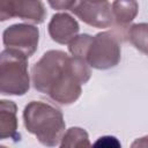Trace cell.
I'll use <instances>...</instances> for the list:
<instances>
[{"label":"cell","instance_id":"cell-1","mask_svg":"<svg viewBox=\"0 0 148 148\" xmlns=\"http://www.w3.org/2000/svg\"><path fill=\"white\" fill-rule=\"evenodd\" d=\"M90 76V66L84 58L68 56L61 50L46 51L31 68L34 88L61 105L76 102L82 92L81 86Z\"/></svg>","mask_w":148,"mask_h":148},{"label":"cell","instance_id":"cell-2","mask_svg":"<svg viewBox=\"0 0 148 148\" xmlns=\"http://www.w3.org/2000/svg\"><path fill=\"white\" fill-rule=\"evenodd\" d=\"M23 124L25 130L47 147L58 146L66 130L62 112L53 105L31 101L23 110Z\"/></svg>","mask_w":148,"mask_h":148},{"label":"cell","instance_id":"cell-3","mask_svg":"<svg viewBox=\"0 0 148 148\" xmlns=\"http://www.w3.org/2000/svg\"><path fill=\"white\" fill-rule=\"evenodd\" d=\"M30 88L28 57L14 49H5L0 54V92L22 96Z\"/></svg>","mask_w":148,"mask_h":148},{"label":"cell","instance_id":"cell-4","mask_svg":"<svg viewBox=\"0 0 148 148\" xmlns=\"http://www.w3.org/2000/svg\"><path fill=\"white\" fill-rule=\"evenodd\" d=\"M121 58L120 38L114 31H102L92 36L87 52V61L95 69H110L116 67Z\"/></svg>","mask_w":148,"mask_h":148},{"label":"cell","instance_id":"cell-5","mask_svg":"<svg viewBox=\"0 0 148 148\" xmlns=\"http://www.w3.org/2000/svg\"><path fill=\"white\" fill-rule=\"evenodd\" d=\"M2 42L7 49H14L31 57L38 47L39 30L36 25L29 23H16L5 29Z\"/></svg>","mask_w":148,"mask_h":148},{"label":"cell","instance_id":"cell-6","mask_svg":"<svg viewBox=\"0 0 148 148\" xmlns=\"http://www.w3.org/2000/svg\"><path fill=\"white\" fill-rule=\"evenodd\" d=\"M13 17L40 24L46 17V9L40 0H0V20Z\"/></svg>","mask_w":148,"mask_h":148},{"label":"cell","instance_id":"cell-7","mask_svg":"<svg viewBox=\"0 0 148 148\" xmlns=\"http://www.w3.org/2000/svg\"><path fill=\"white\" fill-rule=\"evenodd\" d=\"M71 10L82 22L94 28H109L114 22L111 5L108 0L103 2L79 0Z\"/></svg>","mask_w":148,"mask_h":148},{"label":"cell","instance_id":"cell-8","mask_svg":"<svg viewBox=\"0 0 148 148\" xmlns=\"http://www.w3.org/2000/svg\"><path fill=\"white\" fill-rule=\"evenodd\" d=\"M80 27L77 21L67 13L54 14L47 25L51 39L58 44H68L79 34Z\"/></svg>","mask_w":148,"mask_h":148},{"label":"cell","instance_id":"cell-9","mask_svg":"<svg viewBox=\"0 0 148 148\" xmlns=\"http://www.w3.org/2000/svg\"><path fill=\"white\" fill-rule=\"evenodd\" d=\"M17 106L13 101H0V139H12L14 141L20 140V133L17 132Z\"/></svg>","mask_w":148,"mask_h":148},{"label":"cell","instance_id":"cell-10","mask_svg":"<svg viewBox=\"0 0 148 148\" xmlns=\"http://www.w3.org/2000/svg\"><path fill=\"white\" fill-rule=\"evenodd\" d=\"M111 9L114 22L120 27H126L136 17L139 3L136 0H113Z\"/></svg>","mask_w":148,"mask_h":148},{"label":"cell","instance_id":"cell-11","mask_svg":"<svg viewBox=\"0 0 148 148\" xmlns=\"http://www.w3.org/2000/svg\"><path fill=\"white\" fill-rule=\"evenodd\" d=\"M61 148L65 147H71V148H81V147H89L90 141H89V135L84 128L81 127H71L68 128L59 143Z\"/></svg>","mask_w":148,"mask_h":148},{"label":"cell","instance_id":"cell-12","mask_svg":"<svg viewBox=\"0 0 148 148\" xmlns=\"http://www.w3.org/2000/svg\"><path fill=\"white\" fill-rule=\"evenodd\" d=\"M127 37L131 44L148 56V23H135L128 28Z\"/></svg>","mask_w":148,"mask_h":148},{"label":"cell","instance_id":"cell-13","mask_svg":"<svg viewBox=\"0 0 148 148\" xmlns=\"http://www.w3.org/2000/svg\"><path fill=\"white\" fill-rule=\"evenodd\" d=\"M92 40V36L88 34H81L77 35L74 39H72L68 43V51L74 57L84 58L87 60V52L90 46V43Z\"/></svg>","mask_w":148,"mask_h":148},{"label":"cell","instance_id":"cell-14","mask_svg":"<svg viewBox=\"0 0 148 148\" xmlns=\"http://www.w3.org/2000/svg\"><path fill=\"white\" fill-rule=\"evenodd\" d=\"M79 0H47L50 7L56 10H71Z\"/></svg>","mask_w":148,"mask_h":148},{"label":"cell","instance_id":"cell-15","mask_svg":"<svg viewBox=\"0 0 148 148\" xmlns=\"http://www.w3.org/2000/svg\"><path fill=\"white\" fill-rule=\"evenodd\" d=\"M94 146L98 147H120L121 143L118 141V139L116 136H111V135H104L97 139V141L94 143Z\"/></svg>","mask_w":148,"mask_h":148},{"label":"cell","instance_id":"cell-16","mask_svg":"<svg viewBox=\"0 0 148 148\" xmlns=\"http://www.w3.org/2000/svg\"><path fill=\"white\" fill-rule=\"evenodd\" d=\"M132 147H148V135L142 136L140 139H136L132 143Z\"/></svg>","mask_w":148,"mask_h":148},{"label":"cell","instance_id":"cell-17","mask_svg":"<svg viewBox=\"0 0 148 148\" xmlns=\"http://www.w3.org/2000/svg\"><path fill=\"white\" fill-rule=\"evenodd\" d=\"M84 1H89V2H103L106 0H84Z\"/></svg>","mask_w":148,"mask_h":148}]
</instances>
